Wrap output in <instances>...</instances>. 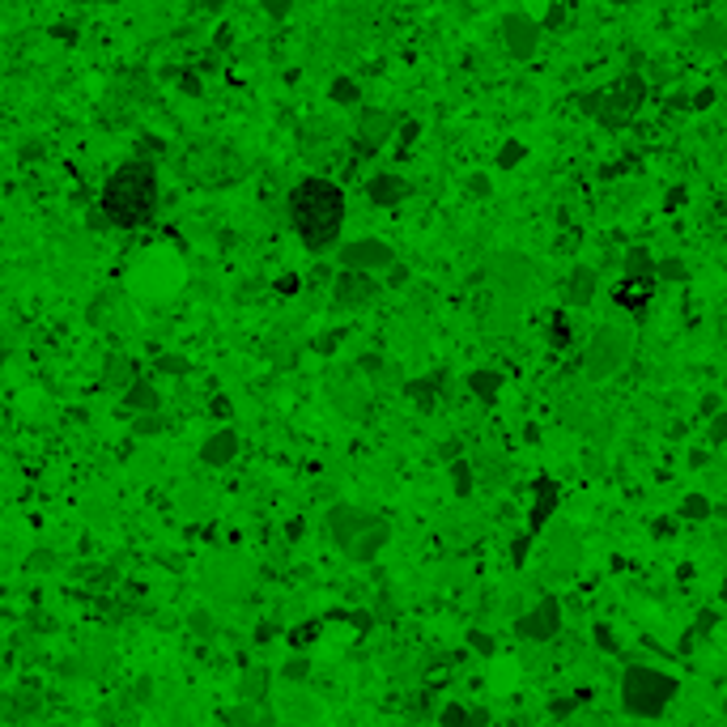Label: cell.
Returning a JSON list of instances; mask_svg holds the SVG:
<instances>
[{"mask_svg": "<svg viewBox=\"0 0 727 727\" xmlns=\"http://www.w3.org/2000/svg\"><path fill=\"white\" fill-rule=\"evenodd\" d=\"M0 77H5V60H0Z\"/></svg>", "mask_w": 727, "mask_h": 727, "instance_id": "56", "label": "cell"}, {"mask_svg": "<svg viewBox=\"0 0 727 727\" xmlns=\"http://www.w3.org/2000/svg\"><path fill=\"white\" fill-rule=\"evenodd\" d=\"M179 90H184L187 99H200V94H205V73H196V68H184V73H179Z\"/></svg>", "mask_w": 727, "mask_h": 727, "instance_id": "35", "label": "cell"}, {"mask_svg": "<svg viewBox=\"0 0 727 727\" xmlns=\"http://www.w3.org/2000/svg\"><path fill=\"white\" fill-rule=\"evenodd\" d=\"M395 128H400V115L383 111V107H362L358 123H353V149H358V158L379 153V149L395 136Z\"/></svg>", "mask_w": 727, "mask_h": 727, "instance_id": "10", "label": "cell"}, {"mask_svg": "<svg viewBox=\"0 0 727 727\" xmlns=\"http://www.w3.org/2000/svg\"><path fill=\"white\" fill-rule=\"evenodd\" d=\"M94 5H120V0H94Z\"/></svg>", "mask_w": 727, "mask_h": 727, "instance_id": "55", "label": "cell"}, {"mask_svg": "<svg viewBox=\"0 0 727 727\" xmlns=\"http://www.w3.org/2000/svg\"><path fill=\"white\" fill-rule=\"evenodd\" d=\"M451 490H456V498H469L472 490H477V469H472V459H451Z\"/></svg>", "mask_w": 727, "mask_h": 727, "instance_id": "26", "label": "cell"}, {"mask_svg": "<svg viewBox=\"0 0 727 727\" xmlns=\"http://www.w3.org/2000/svg\"><path fill=\"white\" fill-rule=\"evenodd\" d=\"M290 226L311 256H328L332 247H341L345 230V187L323 174L298 179L290 187Z\"/></svg>", "mask_w": 727, "mask_h": 727, "instance_id": "1", "label": "cell"}, {"mask_svg": "<svg viewBox=\"0 0 727 727\" xmlns=\"http://www.w3.org/2000/svg\"><path fill=\"white\" fill-rule=\"evenodd\" d=\"M387 272H392V277H387V285H395V290H400V285L408 281V269H405V264H392Z\"/></svg>", "mask_w": 727, "mask_h": 727, "instance_id": "49", "label": "cell"}, {"mask_svg": "<svg viewBox=\"0 0 727 727\" xmlns=\"http://www.w3.org/2000/svg\"><path fill=\"white\" fill-rule=\"evenodd\" d=\"M579 711V698H557V702H549V715L553 719H566Z\"/></svg>", "mask_w": 727, "mask_h": 727, "instance_id": "43", "label": "cell"}, {"mask_svg": "<svg viewBox=\"0 0 727 727\" xmlns=\"http://www.w3.org/2000/svg\"><path fill=\"white\" fill-rule=\"evenodd\" d=\"M370 511H362V506H349V502H341V506H332L328 511V536H332V544L345 553L349 544L358 541L362 532H366V523H370Z\"/></svg>", "mask_w": 727, "mask_h": 727, "instance_id": "14", "label": "cell"}, {"mask_svg": "<svg viewBox=\"0 0 727 727\" xmlns=\"http://www.w3.org/2000/svg\"><path fill=\"white\" fill-rule=\"evenodd\" d=\"M677 693L680 680L655 664H626V672L616 680V698L629 719H659L677 702Z\"/></svg>", "mask_w": 727, "mask_h": 727, "instance_id": "3", "label": "cell"}, {"mask_svg": "<svg viewBox=\"0 0 727 727\" xmlns=\"http://www.w3.org/2000/svg\"><path fill=\"white\" fill-rule=\"evenodd\" d=\"M298 290H302V277H294V272L277 277V294H298Z\"/></svg>", "mask_w": 727, "mask_h": 727, "instance_id": "47", "label": "cell"}, {"mask_svg": "<svg viewBox=\"0 0 727 727\" xmlns=\"http://www.w3.org/2000/svg\"><path fill=\"white\" fill-rule=\"evenodd\" d=\"M374 298H379V281H374V272H349V269H341L332 277V302L341 311H366Z\"/></svg>", "mask_w": 727, "mask_h": 727, "instance_id": "11", "label": "cell"}, {"mask_svg": "<svg viewBox=\"0 0 727 727\" xmlns=\"http://www.w3.org/2000/svg\"><path fill=\"white\" fill-rule=\"evenodd\" d=\"M209 413H213V417H230V413H235V408H230V400H226V395H213V400H209Z\"/></svg>", "mask_w": 727, "mask_h": 727, "instance_id": "48", "label": "cell"}, {"mask_svg": "<svg viewBox=\"0 0 727 727\" xmlns=\"http://www.w3.org/2000/svg\"><path fill=\"white\" fill-rule=\"evenodd\" d=\"M706 443H711V447L727 443V413H723V408H719L715 417H711V426H706Z\"/></svg>", "mask_w": 727, "mask_h": 727, "instance_id": "38", "label": "cell"}, {"mask_svg": "<svg viewBox=\"0 0 727 727\" xmlns=\"http://www.w3.org/2000/svg\"><path fill=\"white\" fill-rule=\"evenodd\" d=\"M570 336H574V328H570V315H566V311H553V315H549V345L566 349Z\"/></svg>", "mask_w": 727, "mask_h": 727, "instance_id": "32", "label": "cell"}, {"mask_svg": "<svg viewBox=\"0 0 727 727\" xmlns=\"http://www.w3.org/2000/svg\"><path fill=\"white\" fill-rule=\"evenodd\" d=\"M621 281H655L659 285V277H655V256L647 251V247H629L626 259H621Z\"/></svg>", "mask_w": 727, "mask_h": 727, "instance_id": "22", "label": "cell"}, {"mask_svg": "<svg viewBox=\"0 0 727 727\" xmlns=\"http://www.w3.org/2000/svg\"><path fill=\"white\" fill-rule=\"evenodd\" d=\"M281 677L285 680H302V677H307V659H302V655H294V659L281 668Z\"/></svg>", "mask_w": 727, "mask_h": 727, "instance_id": "46", "label": "cell"}, {"mask_svg": "<svg viewBox=\"0 0 727 727\" xmlns=\"http://www.w3.org/2000/svg\"><path fill=\"white\" fill-rule=\"evenodd\" d=\"M680 205H685V187H672V192H668V205H664V209H668V213H677Z\"/></svg>", "mask_w": 727, "mask_h": 727, "instance_id": "50", "label": "cell"}, {"mask_svg": "<svg viewBox=\"0 0 727 727\" xmlns=\"http://www.w3.org/2000/svg\"><path fill=\"white\" fill-rule=\"evenodd\" d=\"M719 413V395H706L702 400V417H715Z\"/></svg>", "mask_w": 727, "mask_h": 727, "instance_id": "52", "label": "cell"}, {"mask_svg": "<svg viewBox=\"0 0 727 727\" xmlns=\"http://www.w3.org/2000/svg\"><path fill=\"white\" fill-rule=\"evenodd\" d=\"M438 727H490V715L485 711H472L464 702H447L438 711Z\"/></svg>", "mask_w": 727, "mask_h": 727, "instance_id": "24", "label": "cell"}, {"mask_svg": "<svg viewBox=\"0 0 727 727\" xmlns=\"http://www.w3.org/2000/svg\"><path fill=\"white\" fill-rule=\"evenodd\" d=\"M235 47V30H230V26H217V35H213V51H217V56H222V51H230Z\"/></svg>", "mask_w": 727, "mask_h": 727, "instance_id": "42", "label": "cell"}, {"mask_svg": "<svg viewBox=\"0 0 727 727\" xmlns=\"http://www.w3.org/2000/svg\"><path fill=\"white\" fill-rule=\"evenodd\" d=\"M166 430V421L158 413H145V417H136V434H162Z\"/></svg>", "mask_w": 727, "mask_h": 727, "instance_id": "41", "label": "cell"}, {"mask_svg": "<svg viewBox=\"0 0 727 727\" xmlns=\"http://www.w3.org/2000/svg\"><path fill=\"white\" fill-rule=\"evenodd\" d=\"M642 102H647V77L642 73H621L616 81H608V86L600 90H583L579 94V111L592 115L600 128H608V132H621V128H629V120L642 111Z\"/></svg>", "mask_w": 727, "mask_h": 727, "instance_id": "4", "label": "cell"}, {"mask_svg": "<svg viewBox=\"0 0 727 727\" xmlns=\"http://www.w3.org/2000/svg\"><path fill=\"white\" fill-rule=\"evenodd\" d=\"M315 638H320V626H315V621H311V626H298L294 634H290L294 647H307V642H315Z\"/></svg>", "mask_w": 727, "mask_h": 727, "instance_id": "44", "label": "cell"}, {"mask_svg": "<svg viewBox=\"0 0 727 727\" xmlns=\"http://www.w3.org/2000/svg\"><path fill=\"white\" fill-rule=\"evenodd\" d=\"M192 370V362L179 358V353H162L158 358V374H187Z\"/></svg>", "mask_w": 727, "mask_h": 727, "instance_id": "39", "label": "cell"}, {"mask_svg": "<svg viewBox=\"0 0 727 727\" xmlns=\"http://www.w3.org/2000/svg\"><path fill=\"white\" fill-rule=\"evenodd\" d=\"M162 149H166V145H162L158 136H153V132H145V136H141V141H136L132 158H141V162H153V158H158V153H162Z\"/></svg>", "mask_w": 727, "mask_h": 727, "instance_id": "36", "label": "cell"}, {"mask_svg": "<svg viewBox=\"0 0 727 727\" xmlns=\"http://www.w3.org/2000/svg\"><path fill=\"white\" fill-rule=\"evenodd\" d=\"M515 634L523 642H536V647H541V642H553L557 634H562V600L544 592L536 605H528L515 616Z\"/></svg>", "mask_w": 727, "mask_h": 727, "instance_id": "7", "label": "cell"}, {"mask_svg": "<svg viewBox=\"0 0 727 727\" xmlns=\"http://www.w3.org/2000/svg\"><path fill=\"white\" fill-rule=\"evenodd\" d=\"M490 281L506 298H528L541 290V264L528 259L523 251H498L490 259Z\"/></svg>", "mask_w": 727, "mask_h": 727, "instance_id": "6", "label": "cell"}, {"mask_svg": "<svg viewBox=\"0 0 727 727\" xmlns=\"http://www.w3.org/2000/svg\"><path fill=\"white\" fill-rule=\"evenodd\" d=\"M523 158H528V145L511 136V141H502V149H498V158H493V166H498V171H515V166H519Z\"/></svg>", "mask_w": 727, "mask_h": 727, "instance_id": "31", "label": "cell"}, {"mask_svg": "<svg viewBox=\"0 0 727 727\" xmlns=\"http://www.w3.org/2000/svg\"><path fill=\"white\" fill-rule=\"evenodd\" d=\"M608 5H616V9H621V5H634V0H608Z\"/></svg>", "mask_w": 727, "mask_h": 727, "instance_id": "53", "label": "cell"}, {"mask_svg": "<svg viewBox=\"0 0 727 727\" xmlns=\"http://www.w3.org/2000/svg\"><path fill=\"white\" fill-rule=\"evenodd\" d=\"M498 30H502V43H506V51H511V60H532V56L541 51L544 26L536 22L532 13H523V9L502 13V22H498Z\"/></svg>", "mask_w": 727, "mask_h": 727, "instance_id": "8", "label": "cell"}, {"mask_svg": "<svg viewBox=\"0 0 727 727\" xmlns=\"http://www.w3.org/2000/svg\"><path fill=\"white\" fill-rule=\"evenodd\" d=\"M469 192H477V196H490V179H485V174H472V179H469Z\"/></svg>", "mask_w": 727, "mask_h": 727, "instance_id": "51", "label": "cell"}, {"mask_svg": "<svg viewBox=\"0 0 727 727\" xmlns=\"http://www.w3.org/2000/svg\"><path fill=\"white\" fill-rule=\"evenodd\" d=\"M443 383H447L443 374H430V379H408V383H405V395L421 408V413H430V408L438 405V392H443Z\"/></svg>", "mask_w": 727, "mask_h": 727, "instance_id": "23", "label": "cell"}, {"mask_svg": "<svg viewBox=\"0 0 727 727\" xmlns=\"http://www.w3.org/2000/svg\"><path fill=\"white\" fill-rule=\"evenodd\" d=\"M269 672L264 668H256V672H247L243 677V685H238V693H243V702H256L259 706V698H264V685H269Z\"/></svg>", "mask_w": 727, "mask_h": 727, "instance_id": "33", "label": "cell"}, {"mask_svg": "<svg viewBox=\"0 0 727 727\" xmlns=\"http://www.w3.org/2000/svg\"><path fill=\"white\" fill-rule=\"evenodd\" d=\"M464 383H469V392L481 400V405H498V395H502V374L490 366H477L464 374Z\"/></svg>", "mask_w": 727, "mask_h": 727, "instance_id": "21", "label": "cell"}, {"mask_svg": "<svg viewBox=\"0 0 727 727\" xmlns=\"http://www.w3.org/2000/svg\"><path fill=\"white\" fill-rule=\"evenodd\" d=\"M655 277L668 281V285H685V281H690V269H685V259L664 256V259H655Z\"/></svg>", "mask_w": 727, "mask_h": 727, "instance_id": "30", "label": "cell"}, {"mask_svg": "<svg viewBox=\"0 0 727 727\" xmlns=\"http://www.w3.org/2000/svg\"><path fill=\"white\" fill-rule=\"evenodd\" d=\"M719 595H723V605H727V579H723V587H719Z\"/></svg>", "mask_w": 727, "mask_h": 727, "instance_id": "54", "label": "cell"}, {"mask_svg": "<svg viewBox=\"0 0 727 727\" xmlns=\"http://www.w3.org/2000/svg\"><path fill=\"white\" fill-rule=\"evenodd\" d=\"M715 515V502L706 498V493H685L680 498V519H690V523H702V519Z\"/></svg>", "mask_w": 727, "mask_h": 727, "instance_id": "27", "label": "cell"}, {"mask_svg": "<svg viewBox=\"0 0 727 727\" xmlns=\"http://www.w3.org/2000/svg\"><path fill=\"white\" fill-rule=\"evenodd\" d=\"M592 642H595V647H600L605 655H621V638L613 634V626H608V621H595Z\"/></svg>", "mask_w": 727, "mask_h": 727, "instance_id": "34", "label": "cell"}, {"mask_svg": "<svg viewBox=\"0 0 727 727\" xmlns=\"http://www.w3.org/2000/svg\"><path fill=\"white\" fill-rule=\"evenodd\" d=\"M544 557L562 566V579H566L570 570L579 566V557H583V541H579V532H574V523H566V519H553V523H549V541H544Z\"/></svg>", "mask_w": 727, "mask_h": 727, "instance_id": "12", "label": "cell"}, {"mask_svg": "<svg viewBox=\"0 0 727 727\" xmlns=\"http://www.w3.org/2000/svg\"><path fill=\"white\" fill-rule=\"evenodd\" d=\"M259 9L269 13L272 22H285V17H290V9H294V0H259Z\"/></svg>", "mask_w": 727, "mask_h": 727, "instance_id": "40", "label": "cell"}, {"mask_svg": "<svg viewBox=\"0 0 727 727\" xmlns=\"http://www.w3.org/2000/svg\"><path fill=\"white\" fill-rule=\"evenodd\" d=\"M120 405H123V413H132V417H145V413H162V395H158V387H153V379L136 374V379L123 387Z\"/></svg>", "mask_w": 727, "mask_h": 727, "instance_id": "16", "label": "cell"}, {"mask_svg": "<svg viewBox=\"0 0 727 727\" xmlns=\"http://www.w3.org/2000/svg\"><path fill=\"white\" fill-rule=\"evenodd\" d=\"M413 196V184H408L405 174L395 171H379L366 179V200L374 205V209H395V205H405V200Z\"/></svg>", "mask_w": 727, "mask_h": 727, "instance_id": "15", "label": "cell"}, {"mask_svg": "<svg viewBox=\"0 0 727 727\" xmlns=\"http://www.w3.org/2000/svg\"><path fill=\"white\" fill-rule=\"evenodd\" d=\"M690 107H693V111H711V107H715V90L702 86V90H698V94L690 99Z\"/></svg>", "mask_w": 727, "mask_h": 727, "instance_id": "45", "label": "cell"}, {"mask_svg": "<svg viewBox=\"0 0 727 727\" xmlns=\"http://www.w3.org/2000/svg\"><path fill=\"white\" fill-rule=\"evenodd\" d=\"M469 647L481 655V659H493V651H498V642H493L485 629H469Z\"/></svg>", "mask_w": 727, "mask_h": 727, "instance_id": "37", "label": "cell"}, {"mask_svg": "<svg viewBox=\"0 0 727 727\" xmlns=\"http://www.w3.org/2000/svg\"><path fill=\"white\" fill-rule=\"evenodd\" d=\"M200 459L209 464V469H226L230 459H238V430L222 426V430H213L205 443H200Z\"/></svg>", "mask_w": 727, "mask_h": 727, "instance_id": "18", "label": "cell"}, {"mask_svg": "<svg viewBox=\"0 0 727 727\" xmlns=\"http://www.w3.org/2000/svg\"><path fill=\"white\" fill-rule=\"evenodd\" d=\"M557 511H562V485L553 477H536L532 481V506H528V536L549 528L557 519Z\"/></svg>", "mask_w": 727, "mask_h": 727, "instance_id": "13", "label": "cell"}, {"mask_svg": "<svg viewBox=\"0 0 727 727\" xmlns=\"http://www.w3.org/2000/svg\"><path fill=\"white\" fill-rule=\"evenodd\" d=\"M99 719L107 727H136V702H123V706L120 702H107L99 711Z\"/></svg>", "mask_w": 727, "mask_h": 727, "instance_id": "29", "label": "cell"}, {"mask_svg": "<svg viewBox=\"0 0 727 727\" xmlns=\"http://www.w3.org/2000/svg\"><path fill=\"white\" fill-rule=\"evenodd\" d=\"M336 264L349 272H387L395 264V251L383 238H349L336 247Z\"/></svg>", "mask_w": 727, "mask_h": 727, "instance_id": "9", "label": "cell"}, {"mask_svg": "<svg viewBox=\"0 0 727 727\" xmlns=\"http://www.w3.org/2000/svg\"><path fill=\"white\" fill-rule=\"evenodd\" d=\"M99 209L107 213V222L115 230H141L153 222L158 213V166L153 162H123L120 171H111L107 187H102Z\"/></svg>", "mask_w": 727, "mask_h": 727, "instance_id": "2", "label": "cell"}, {"mask_svg": "<svg viewBox=\"0 0 727 727\" xmlns=\"http://www.w3.org/2000/svg\"><path fill=\"white\" fill-rule=\"evenodd\" d=\"M595 290H600V272L587 269V264H574L566 277V307H592L595 302Z\"/></svg>", "mask_w": 727, "mask_h": 727, "instance_id": "19", "label": "cell"}, {"mask_svg": "<svg viewBox=\"0 0 727 727\" xmlns=\"http://www.w3.org/2000/svg\"><path fill=\"white\" fill-rule=\"evenodd\" d=\"M629 353H634L629 328H621V323H600L592 332V341H587V349H583V374L592 383L613 379V374H621Z\"/></svg>", "mask_w": 727, "mask_h": 727, "instance_id": "5", "label": "cell"}, {"mask_svg": "<svg viewBox=\"0 0 727 727\" xmlns=\"http://www.w3.org/2000/svg\"><path fill=\"white\" fill-rule=\"evenodd\" d=\"M693 47L706 51V56H723L727 51V22L723 17H702L693 26Z\"/></svg>", "mask_w": 727, "mask_h": 727, "instance_id": "20", "label": "cell"}, {"mask_svg": "<svg viewBox=\"0 0 727 727\" xmlns=\"http://www.w3.org/2000/svg\"><path fill=\"white\" fill-rule=\"evenodd\" d=\"M328 99L336 102V107H358L362 102V90L353 77H332V86H328Z\"/></svg>", "mask_w": 727, "mask_h": 727, "instance_id": "28", "label": "cell"}, {"mask_svg": "<svg viewBox=\"0 0 727 727\" xmlns=\"http://www.w3.org/2000/svg\"><path fill=\"white\" fill-rule=\"evenodd\" d=\"M136 374H141V370H136V362L123 358V353H111V358H107V366H102V383H107V387H120V392L136 379Z\"/></svg>", "mask_w": 727, "mask_h": 727, "instance_id": "25", "label": "cell"}, {"mask_svg": "<svg viewBox=\"0 0 727 727\" xmlns=\"http://www.w3.org/2000/svg\"><path fill=\"white\" fill-rule=\"evenodd\" d=\"M387 541H392V528H387V519L374 515V519L366 523V532H362L358 541L345 549V557H353V562H374V557L387 549Z\"/></svg>", "mask_w": 727, "mask_h": 727, "instance_id": "17", "label": "cell"}, {"mask_svg": "<svg viewBox=\"0 0 727 727\" xmlns=\"http://www.w3.org/2000/svg\"><path fill=\"white\" fill-rule=\"evenodd\" d=\"M0 362H5V353H0Z\"/></svg>", "mask_w": 727, "mask_h": 727, "instance_id": "57", "label": "cell"}]
</instances>
